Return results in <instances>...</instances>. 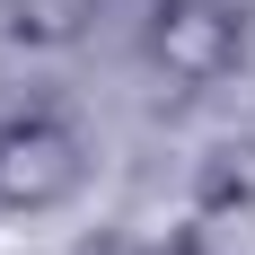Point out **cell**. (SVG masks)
Instances as JSON below:
<instances>
[{
  "instance_id": "7a4b0ae2",
  "label": "cell",
  "mask_w": 255,
  "mask_h": 255,
  "mask_svg": "<svg viewBox=\"0 0 255 255\" xmlns=\"http://www.w3.org/2000/svg\"><path fill=\"white\" fill-rule=\"evenodd\" d=\"M79 176H88V150L62 115H9L0 124V211H53L71 203Z\"/></svg>"
},
{
  "instance_id": "5b68a950",
  "label": "cell",
  "mask_w": 255,
  "mask_h": 255,
  "mask_svg": "<svg viewBox=\"0 0 255 255\" xmlns=\"http://www.w3.org/2000/svg\"><path fill=\"white\" fill-rule=\"evenodd\" d=\"M185 255H255V211H203L185 229Z\"/></svg>"
},
{
  "instance_id": "6da1fadb",
  "label": "cell",
  "mask_w": 255,
  "mask_h": 255,
  "mask_svg": "<svg viewBox=\"0 0 255 255\" xmlns=\"http://www.w3.org/2000/svg\"><path fill=\"white\" fill-rule=\"evenodd\" d=\"M141 53L176 97H203L247 62V9L238 0H150L141 18Z\"/></svg>"
},
{
  "instance_id": "277c9868",
  "label": "cell",
  "mask_w": 255,
  "mask_h": 255,
  "mask_svg": "<svg viewBox=\"0 0 255 255\" xmlns=\"http://www.w3.org/2000/svg\"><path fill=\"white\" fill-rule=\"evenodd\" d=\"M194 194H203V211H255V132L247 141H220V150L203 158Z\"/></svg>"
},
{
  "instance_id": "3957f363",
  "label": "cell",
  "mask_w": 255,
  "mask_h": 255,
  "mask_svg": "<svg viewBox=\"0 0 255 255\" xmlns=\"http://www.w3.org/2000/svg\"><path fill=\"white\" fill-rule=\"evenodd\" d=\"M97 9L106 0H0V35L26 44V53H62L97 26Z\"/></svg>"
}]
</instances>
